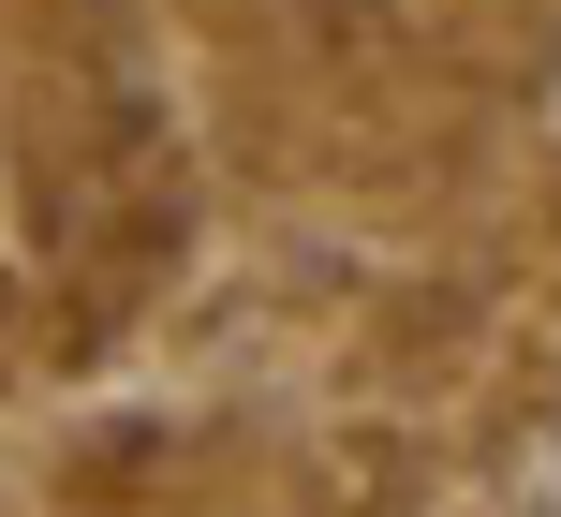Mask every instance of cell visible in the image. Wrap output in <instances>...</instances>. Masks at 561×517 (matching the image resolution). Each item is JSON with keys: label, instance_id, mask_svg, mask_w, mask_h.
Instances as JSON below:
<instances>
[{"label": "cell", "instance_id": "6da1fadb", "mask_svg": "<svg viewBox=\"0 0 561 517\" xmlns=\"http://www.w3.org/2000/svg\"><path fill=\"white\" fill-rule=\"evenodd\" d=\"M399 0H296V30H325V45H355V30H385Z\"/></svg>", "mask_w": 561, "mask_h": 517}]
</instances>
